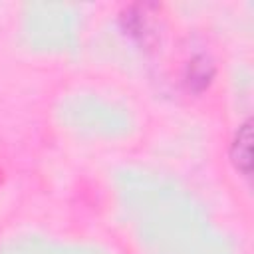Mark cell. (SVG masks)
<instances>
[{
  "label": "cell",
  "mask_w": 254,
  "mask_h": 254,
  "mask_svg": "<svg viewBox=\"0 0 254 254\" xmlns=\"http://www.w3.org/2000/svg\"><path fill=\"white\" fill-rule=\"evenodd\" d=\"M230 159L236 167V171H240L244 177H250L252 173V121L246 119L230 145Z\"/></svg>",
  "instance_id": "obj_1"
},
{
  "label": "cell",
  "mask_w": 254,
  "mask_h": 254,
  "mask_svg": "<svg viewBox=\"0 0 254 254\" xmlns=\"http://www.w3.org/2000/svg\"><path fill=\"white\" fill-rule=\"evenodd\" d=\"M214 75V67L212 64L204 58V56H196L187 64V71H185V81L189 85V89L194 91H202L210 79Z\"/></svg>",
  "instance_id": "obj_2"
}]
</instances>
